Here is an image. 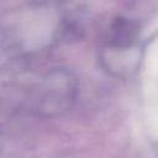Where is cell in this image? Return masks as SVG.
<instances>
[{"label": "cell", "instance_id": "6da1fadb", "mask_svg": "<svg viewBox=\"0 0 158 158\" xmlns=\"http://www.w3.org/2000/svg\"><path fill=\"white\" fill-rule=\"evenodd\" d=\"M138 37V26L128 19L117 17L109 33L110 48H131Z\"/></svg>", "mask_w": 158, "mask_h": 158}]
</instances>
